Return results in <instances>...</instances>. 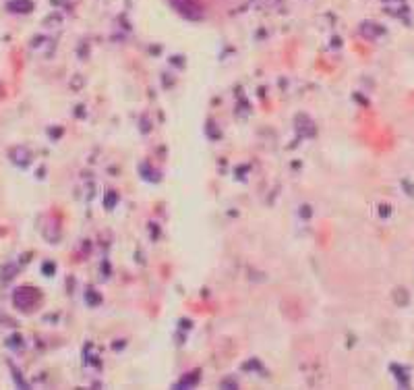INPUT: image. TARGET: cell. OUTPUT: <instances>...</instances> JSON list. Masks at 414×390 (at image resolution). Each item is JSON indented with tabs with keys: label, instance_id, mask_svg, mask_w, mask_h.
Returning a JSON list of instances; mask_svg holds the SVG:
<instances>
[{
	"label": "cell",
	"instance_id": "6da1fadb",
	"mask_svg": "<svg viewBox=\"0 0 414 390\" xmlns=\"http://www.w3.org/2000/svg\"><path fill=\"white\" fill-rule=\"evenodd\" d=\"M8 158L13 160L17 166H27V164H29V160H31V158H29V151H27L25 147H21V146L10 149V151H8Z\"/></svg>",
	"mask_w": 414,
	"mask_h": 390
}]
</instances>
